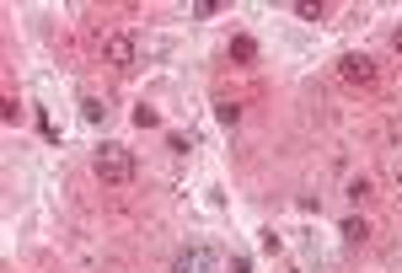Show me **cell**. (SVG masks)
<instances>
[{"mask_svg": "<svg viewBox=\"0 0 402 273\" xmlns=\"http://www.w3.org/2000/svg\"><path fill=\"white\" fill-rule=\"evenodd\" d=\"M81 113H86L91 123H107V102H102V97H86V102H81Z\"/></svg>", "mask_w": 402, "mask_h": 273, "instance_id": "cell-7", "label": "cell"}, {"mask_svg": "<svg viewBox=\"0 0 402 273\" xmlns=\"http://www.w3.org/2000/svg\"><path fill=\"white\" fill-rule=\"evenodd\" d=\"M134 123H140V129H156L161 118H156V107H145V102H140V107H134Z\"/></svg>", "mask_w": 402, "mask_h": 273, "instance_id": "cell-10", "label": "cell"}, {"mask_svg": "<svg viewBox=\"0 0 402 273\" xmlns=\"http://www.w3.org/2000/svg\"><path fill=\"white\" fill-rule=\"evenodd\" d=\"M0 118H6V123H22V102H16V97H6V107H0Z\"/></svg>", "mask_w": 402, "mask_h": 273, "instance_id": "cell-11", "label": "cell"}, {"mask_svg": "<svg viewBox=\"0 0 402 273\" xmlns=\"http://www.w3.org/2000/svg\"><path fill=\"white\" fill-rule=\"evenodd\" d=\"M215 118H220L225 129H236V123H241V102H231V97H220V102H215Z\"/></svg>", "mask_w": 402, "mask_h": 273, "instance_id": "cell-5", "label": "cell"}, {"mask_svg": "<svg viewBox=\"0 0 402 273\" xmlns=\"http://www.w3.org/2000/svg\"><path fill=\"white\" fill-rule=\"evenodd\" d=\"M172 273H220V252L209 241H188V246H177Z\"/></svg>", "mask_w": 402, "mask_h": 273, "instance_id": "cell-2", "label": "cell"}, {"mask_svg": "<svg viewBox=\"0 0 402 273\" xmlns=\"http://www.w3.org/2000/svg\"><path fill=\"white\" fill-rule=\"evenodd\" d=\"M231 273H253V262H247V258H236V262H231Z\"/></svg>", "mask_w": 402, "mask_h": 273, "instance_id": "cell-13", "label": "cell"}, {"mask_svg": "<svg viewBox=\"0 0 402 273\" xmlns=\"http://www.w3.org/2000/svg\"><path fill=\"white\" fill-rule=\"evenodd\" d=\"M365 236H370V225H365V220H343V241H365Z\"/></svg>", "mask_w": 402, "mask_h": 273, "instance_id": "cell-8", "label": "cell"}, {"mask_svg": "<svg viewBox=\"0 0 402 273\" xmlns=\"http://www.w3.org/2000/svg\"><path fill=\"white\" fill-rule=\"evenodd\" d=\"M391 48H397V54H402V27H397V32H391Z\"/></svg>", "mask_w": 402, "mask_h": 273, "instance_id": "cell-14", "label": "cell"}, {"mask_svg": "<svg viewBox=\"0 0 402 273\" xmlns=\"http://www.w3.org/2000/svg\"><path fill=\"white\" fill-rule=\"evenodd\" d=\"M188 145H194L188 134H166V150H172V155H188Z\"/></svg>", "mask_w": 402, "mask_h": 273, "instance_id": "cell-12", "label": "cell"}, {"mask_svg": "<svg viewBox=\"0 0 402 273\" xmlns=\"http://www.w3.org/2000/svg\"><path fill=\"white\" fill-rule=\"evenodd\" d=\"M91 167H97V177H102L107 188H129V182H134V155L123 150V145H102Z\"/></svg>", "mask_w": 402, "mask_h": 273, "instance_id": "cell-1", "label": "cell"}, {"mask_svg": "<svg viewBox=\"0 0 402 273\" xmlns=\"http://www.w3.org/2000/svg\"><path fill=\"white\" fill-rule=\"evenodd\" d=\"M343 80H359V86H365V80H375V64L365 59V54H343Z\"/></svg>", "mask_w": 402, "mask_h": 273, "instance_id": "cell-4", "label": "cell"}, {"mask_svg": "<svg viewBox=\"0 0 402 273\" xmlns=\"http://www.w3.org/2000/svg\"><path fill=\"white\" fill-rule=\"evenodd\" d=\"M102 54H107V64H113V70H129V64L140 59V43H134L129 32H113V38H107V48H102Z\"/></svg>", "mask_w": 402, "mask_h": 273, "instance_id": "cell-3", "label": "cell"}, {"mask_svg": "<svg viewBox=\"0 0 402 273\" xmlns=\"http://www.w3.org/2000/svg\"><path fill=\"white\" fill-rule=\"evenodd\" d=\"M231 59H236V64H253L257 59V43H253V38H231Z\"/></svg>", "mask_w": 402, "mask_h": 273, "instance_id": "cell-6", "label": "cell"}, {"mask_svg": "<svg viewBox=\"0 0 402 273\" xmlns=\"http://www.w3.org/2000/svg\"><path fill=\"white\" fill-rule=\"evenodd\" d=\"M295 16H300V22H322V16H328V11H322L316 0H300V6H295Z\"/></svg>", "mask_w": 402, "mask_h": 273, "instance_id": "cell-9", "label": "cell"}]
</instances>
